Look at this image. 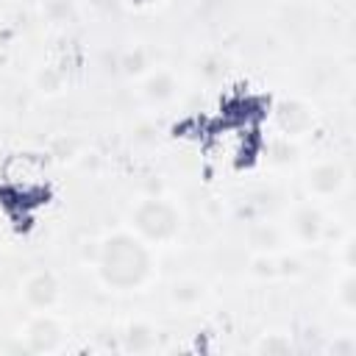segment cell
Returning a JSON list of instances; mask_svg holds the SVG:
<instances>
[{"mask_svg": "<svg viewBox=\"0 0 356 356\" xmlns=\"http://www.w3.org/2000/svg\"><path fill=\"white\" fill-rule=\"evenodd\" d=\"M331 353L334 356H353L356 353V339L350 334H339L334 342H331Z\"/></svg>", "mask_w": 356, "mask_h": 356, "instance_id": "ac0fdd59", "label": "cell"}, {"mask_svg": "<svg viewBox=\"0 0 356 356\" xmlns=\"http://www.w3.org/2000/svg\"><path fill=\"white\" fill-rule=\"evenodd\" d=\"M345 3H350V0H345Z\"/></svg>", "mask_w": 356, "mask_h": 356, "instance_id": "ffe728a7", "label": "cell"}, {"mask_svg": "<svg viewBox=\"0 0 356 356\" xmlns=\"http://www.w3.org/2000/svg\"><path fill=\"white\" fill-rule=\"evenodd\" d=\"M120 70L128 75V78H136L147 70V50L142 44H134L128 47L122 56H120Z\"/></svg>", "mask_w": 356, "mask_h": 356, "instance_id": "7c38bea8", "label": "cell"}, {"mask_svg": "<svg viewBox=\"0 0 356 356\" xmlns=\"http://www.w3.org/2000/svg\"><path fill=\"white\" fill-rule=\"evenodd\" d=\"M131 222L145 242H170L181 231V211L164 197H145L134 206Z\"/></svg>", "mask_w": 356, "mask_h": 356, "instance_id": "7a4b0ae2", "label": "cell"}, {"mask_svg": "<svg viewBox=\"0 0 356 356\" xmlns=\"http://www.w3.org/2000/svg\"><path fill=\"white\" fill-rule=\"evenodd\" d=\"M275 264H278V273L281 275H298L300 273V259H295V256H284V259H275Z\"/></svg>", "mask_w": 356, "mask_h": 356, "instance_id": "d6986e66", "label": "cell"}, {"mask_svg": "<svg viewBox=\"0 0 356 356\" xmlns=\"http://www.w3.org/2000/svg\"><path fill=\"white\" fill-rule=\"evenodd\" d=\"M248 242L250 248H256L259 253H275L281 245H284V234L278 225L273 222H256L248 234Z\"/></svg>", "mask_w": 356, "mask_h": 356, "instance_id": "30bf717a", "label": "cell"}, {"mask_svg": "<svg viewBox=\"0 0 356 356\" xmlns=\"http://www.w3.org/2000/svg\"><path fill=\"white\" fill-rule=\"evenodd\" d=\"M97 273L103 284L114 289H134L145 284L150 275V250L145 239L125 231L103 239L97 253Z\"/></svg>", "mask_w": 356, "mask_h": 356, "instance_id": "6da1fadb", "label": "cell"}, {"mask_svg": "<svg viewBox=\"0 0 356 356\" xmlns=\"http://www.w3.org/2000/svg\"><path fill=\"white\" fill-rule=\"evenodd\" d=\"M122 348L128 353H147V350H153L156 348V328L150 323H142V320L131 323L125 328V334H122Z\"/></svg>", "mask_w": 356, "mask_h": 356, "instance_id": "9c48e42d", "label": "cell"}, {"mask_svg": "<svg viewBox=\"0 0 356 356\" xmlns=\"http://www.w3.org/2000/svg\"><path fill=\"white\" fill-rule=\"evenodd\" d=\"M292 350V342L286 334H264L256 342V353H267V356H284Z\"/></svg>", "mask_w": 356, "mask_h": 356, "instance_id": "5bb4252c", "label": "cell"}, {"mask_svg": "<svg viewBox=\"0 0 356 356\" xmlns=\"http://www.w3.org/2000/svg\"><path fill=\"white\" fill-rule=\"evenodd\" d=\"M348 181V172L339 161H317L314 167H309L306 172V189L317 197H328L337 195Z\"/></svg>", "mask_w": 356, "mask_h": 356, "instance_id": "5b68a950", "label": "cell"}, {"mask_svg": "<svg viewBox=\"0 0 356 356\" xmlns=\"http://www.w3.org/2000/svg\"><path fill=\"white\" fill-rule=\"evenodd\" d=\"M250 275L256 278H273L278 275V264H275V256L273 253H259L250 259Z\"/></svg>", "mask_w": 356, "mask_h": 356, "instance_id": "9a60e30c", "label": "cell"}, {"mask_svg": "<svg viewBox=\"0 0 356 356\" xmlns=\"http://www.w3.org/2000/svg\"><path fill=\"white\" fill-rule=\"evenodd\" d=\"M206 298V284L197 278H178L170 286V300L175 306H197Z\"/></svg>", "mask_w": 356, "mask_h": 356, "instance_id": "8fae6325", "label": "cell"}, {"mask_svg": "<svg viewBox=\"0 0 356 356\" xmlns=\"http://www.w3.org/2000/svg\"><path fill=\"white\" fill-rule=\"evenodd\" d=\"M61 83H64V78H61V72L56 67H42L39 75H36V86L42 92H47V95H56L61 89Z\"/></svg>", "mask_w": 356, "mask_h": 356, "instance_id": "2e32d148", "label": "cell"}, {"mask_svg": "<svg viewBox=\"0 0 356 356\" xmlns=\"http://www.w3.org/2000/svg\"><path fill=\"white\" fill-rule=\"evenodd\" d=\"M178 92V78L170 72V70H156V72H147L145 81H142V95L147 103L153 106H161V103H170Z\"/></svg>", "mask_w": 356, "mask_h": 356, "instance_id": "ba28073f", "label": "cell"}, {"mask_svg": "<svg viewBox=\"0 0 356 356\" xmlns=\"http://www.w3.org/2000/svg\"><path fill=\"white\" fill-rule=\"evenodd\" d=\"M337 298H339V303H342L345 309H353V306H356V281H353V275H350V273L339 281Z\"/></svg>", "mask_w": 356, "mask_h": 356, "instance_id": "e0dca14e", "label": "cell"}, {"mask_svg": "<svg viewBox=\"0 0 356 356\" xmlns=\"http://www.w3.org/2000/svg\"><path fill=\"white\" fill-rule=\"evenodd\" d=\"M44 17L56 25H67L75 19L78 8H75V0H44Z\"/></svg>", "mask_w": 356, "mask_h": 356, "instance_id": "4fadbf2b", "label": "cell"}, {"mask_svg": "<svg viewBox=\"0 0 356 356\" xmlns=\"http://www.w3.org/2000/svg\"><path fill=\"white\" fill-rule=\"evenodd\" d=\"M25 348L31 353H50L61 345V323L53 314H36L28 325H25Z\"/></svg>", "mask_w": 356, "mask_h": 356, "instance_id": "277c9868", "label": "cell"}, {"mask_svg": "<svg viewBox=\"0 0 356 356\" xmlns=\"http://www.w3.org/2000/svg\"><path fill=\"white\" fill-rule=\"evenodd\" d=\"M58 278L50 273V270H36L25 278L22 284V295H25V303L39 309V312H47L50 306H56L58 300Z\"/></svg>", "mask_w": 356, "mask_h": 356, "instance_id": "8992f818", "label": "cell"}, {"mask_svg": "<svg viewBox=\"0 0 356 356\" xmlns=\"http://www.w3.org/2000/svg\"><path fill=\"white\" fill-rule=\"evenodd\" d=\"M275 125L286 139L289 136H303L314 125V111L300 97H284V100L275 103Z\"/></svg>", "mask_w": 356, "mask_h": 356, "instance_id": "3957f363", "label": "cell"}, {"mask_svg": "<svg viewBox=\"0 0 356 356\" xmlns=\"http://www.w3.org/2000/svg\"><path fill=\"white\" fill-rule=\"evenodd\" d=\"M325 231V217L317 206L312 203H303L292 211V234L300 239V242H317Z\"/></svg>", "mask_w": 356, "mask_h": 356, "instance_id": "52a82bcc", "label": "cell"}]
</instances>
